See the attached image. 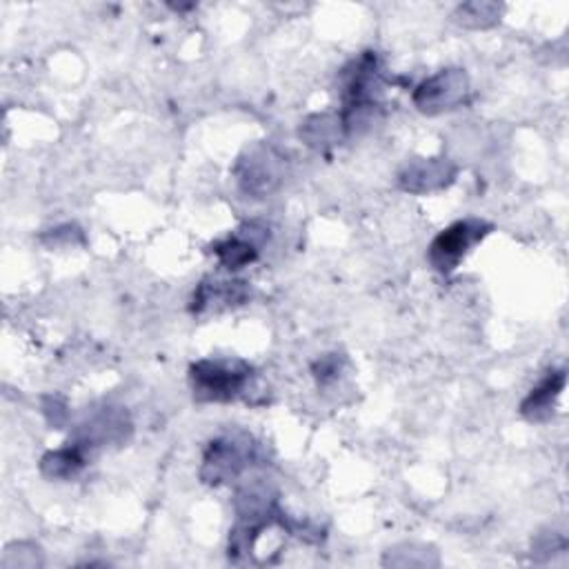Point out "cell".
Listing matches in <instances>:
<instances>
[{"instance_id":"5","label":"cell","mask_w":569,"mask_h":569,"mask_svg":"<svg viewBox=\"0 0 569 569\" xmlns=\"http://www.w3.org/2000/svg\"><path fill=\"white\" fill-rule=\"evenodd\" d=\"M469 98V76L465 69H442L413 89V104L420 113L436 116L458 109Z\"/></svg>"},{"instance_id":"8","label":"cell","mask_w":569,"mask_h":569,"mask_svg":"<svg viewBox=\"0 0 569 569\" xmlns=\"http://www.w3.org/2000/svg\"><path fill=\"white\" fill-rule=\"evenodd\" d=\"M456 167L447 158H418L407 162L398 182L409 193H429L445 189L453 182Z\"/></svg>"},{"instance_id":"2","label":"cell","mask_w":569,"mask_h":569,"mask_svg":"<svg viewBox=\"0 0 569 569\" xmlns=\"http://www.w3.org/2000/svg\"><path fill=\"white\" fill-rule=\"evenodd\" d=\"M251 378V365L236 358H204L189 369L193 398L200 402L236 400L249 391Z\"/></svg>"},{"instance_id":"14","label":"cell","mask_w":569,"mask_h":569,"mask_svg":"<svg viewBox=\"0 0 569 569\" xmlns=\"http://www.w3.org/2000/svg\"><path fill=\"white\" fill-rule=\"evenodd\" d=\"M342 356H336V353H331V356H325V358H320L316 365H313V376L318 378V385H329V382H336L338 380V376H340V371H342Z\"/></svg>"},{"instance_id":"12","label":"cell","mask_w":569,"mask_h":569,"mask_svg":"<svg viewBox=\"0 0 569 569\" xmlns=\"http://www.w3.org/2000/svg\"><path fill=\"white\" fill-rule=\"evenodd\" d=\"M84 456L87 451L80 449L78 445L69 442L67 447L62 449H56V451H49L42 462H40V469L47 478H71L76 476L82 467H84Z\"/></svg>"},{"instance_id":"10","label":"cell","mask_w":569,"mask_h":569,"mask_svg":"<svg viewBox=\"0 0 569 569\" xmlns=\"http://www.w3.org/2000/svg\"><path fill=\"white\" fill-rule=\"evenodd\" d=\"M249 287L242 280H202L191 298V311L204 313L209 309L233 307L244 302Z\"/></svg>"},{"instance_id":"3","label":"cell","mask_w":569,"mask_h":569,"mask_svg":"<svg viewBox=\"0 0 569 569\" xmlns=\"http://www.w3.org/2000/svg\"><path fill=\"white\" fill-rule=\"evenodd\" d=\"M253 458H256V445L251 436L242 431L224 433L209 442L202 456L200 478L207 485H222V482L236 480L240 473H244L251 467Z\"/></svg>"},{"instance_id":"6","label":"cell","mask_w":569,"mask_h":569,"mask_svg":"<svg viewBox=\"0 0 569 569\" xmlns=\"http://www.w3.org/2000/svg\"><path fill=\"white\" fill-rule=\"evenodd\" d=\"M238 182L244 193L256 198L273 191L282 180V158L267 144L247 149L238 162Z\"/></svg>"},{"instance_id":"7","label":"cell","mask_w":569,"mask_h":569,"mask_svg":"<svg viewBox=\"0 0 569 569\" xmlns=\"http://www.w3.org/2000/svg\"><path fill=\"white\" fill-rule=\"evenodd\" d=\"M267 231L269 229L260 227L258 222H247L233 236L216 242L213 253L218 256V260L224 269H229V271L242 269L244 264H249L258 258L260 244L269 238Z\"/></svg>"},{"instance_id":"9","label":"cell","mask_w":569,"mask_h":569,"mask_svg":"<svg viewBox=\"0 0 569 569\" xmlns=\"http://www.w3.org/2000/svg\"><path fill=\"white\" fill-rule=\"evenodd\" d=\"M565 369L547 371V376L529 391V396L520 402V413L529 422H545L553 416L556 400L565 389Z\"/></svg>"},{"instance_id":"1","label":"cell","mask_w":569,"mask_h":569,"mask_svg":"<svg viewBox=\"0 0 569 569\" xmlns=\"http://www.w3.org/2000/svg\"><path fill=\"white\" fill-rule=\"evenodd\" d=\"M385 91V76L373 51H365L358 60L351 62V69L345 73L342 84V111L338 113L345 127V133L356 131L358 124H365L378 109Z\"/></svg>"},{"instance_id":"4","label":"cell","mask_w":569,"mask_h":569,"mask_svg":"<svg viewBox=\"0 0 569 569\" xmlns=\"http://www.w3.org/2000/svg\"><path fill=\"white\" fill-rule=\"evenodd\" d=\"M489 231H491V224L485 220H478V218H465V220L449 224L429 244L431 267L438 273L449 276L460 264V260L467 256V251L473 244H478Z\"/></svg>"},{"instance_id":"13","label":"cell","mask_w":569,"mask_h":569,"mask_svg":"<svg viewBox=\"0 0 569 569\" xmlns=\"http://www.w3.org/2000/svg\"><path fill=\"white\" fill-rule=\"evenodd\" d=\"M500 13H502V4H496V2H465L456 9L453 18L462 27L485 29L496 24L500 20Z\"/></svg>"},{"instance_id":"11","label":"cell","mask_w":569,"mask_h":569,"mask_svg":"<svg viewBox=\"0 0 569 569\" xmlns=\"http://www.w3.org/2000/svg\"><path fill=\"white\" fill-rule=\"evenodd\" d=\"M345 133L342 120L338 113H316L309 116L300 127V138L316 149H325L329 144H336L340 136Z\"/></svg>"}]
</instances>
